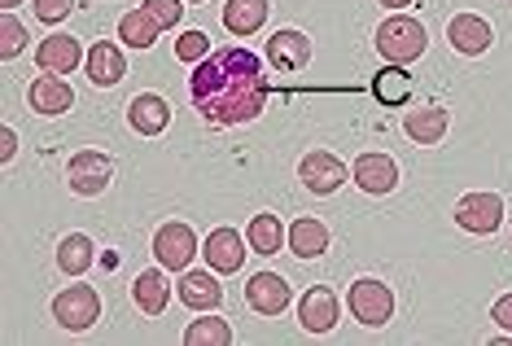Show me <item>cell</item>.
Returning <instances> with one entry per match:
<instances>
[{"mask_svg":"<svg viewBox=\"0 0 512 346\" xmlns=\"http://www.w3.org/2000/svg\"><path fill=\"white\" fill-rule=\"evenodd\" d=\"M110 180H114V163L101 149H79V154H71V163H66V184H71V193H79V198H101L110 189Z\"/></svg>","mask_w":512,"mask_h":346,"instance_id":"cell-4","label":"cell"},{"mask_svg":"<svg viewBox=\"0 0 512 346\" xmlns=\"http://www.w3.org/2000/svg\"><path fill=\"white\" fill-rule=\"evenodd\" d=\"M267 14H272L267 0H228L224 5V27L232 31V36H254V31L267 22Z\"/></svg>","mask_w":512,"mask_h":346,"instance_id":"cell-25","label":"cell"},{"mask_svg":"<svg viewBox=\"0 0 512 346\" xmlns=\"http://www.w3.org/2000/svg\"><path fill=\"white\" fill-rule=\"evenodd\" d=\"M14 154H18V132L14 128H0V163H9Z\"/></svg>","mask_w":512,"mask_h":346,"instance_id":"cell-34","label":"cell"},{"mask_svg":"<svg viewBox=\"0 0 512 346\" xmlns=\"http://www.w3.org/2000/svg\"><path fill=\"white\" fill-rule=\"evenodd\" d=\"M372 92L381 97V106H407V97H412V75H407L403 66H390V71H381L372 79Z\"/></svg>","mask_w":512,"mask_h":346,"instance_id":"cell-27","label":"cell"},{"mask_svg":"<svg viewBox=\"0 0 512 346\" xmlns=\"http://www.w3.org/2000/svg\"><path fill=\"white\" fill-rule=\"evenodd\" d=\"M451 128V114L442 110V106H421V110H407V119H403V132L412 136L416 145H438L442 136H447Z\"/></svg>","mask_w":512,"mask_h":346,"instance_id":"cell-20","label":"cell"},{"mask_svg":"<svg viewBox=\"0 0 512 346\" xmlns=\"http://www.w3.org/2000/svg\"><path fill=\"white\" fill-rule=\"evenodd\" d=\"M447 40H451V49L464 57H482L495 44V31L482 14H456L447 22Z\"/></svg>","mask_w":512,"mask_h":346,"instance_id":"cell-12","label":"cell"},{"mask_svg":"<svg viewBox=\"0 0 512 346\" xmlns=\"http://www.w3.org/2000/svg\"><path fill=\"white\" fill-rule=\"evenodd\" d=\"M193 5H206V0H193Z\"/></svg>","mask_w":512,"mask_h":346,"instance_id":"cell-37","label":"cell"},{"mask_svg":"<svg viewBox=\"0 0 512 346\" xmlns=\"http://www.w3.org/2000/svg\"><path fill=\"white\" fill-rule=\"evenodd\" d=\"M184 342H189V346H228L232 329H228V320L206 316V320H193V325L184 329Z\"/></svg>","mask_w":512,"mask_h":346,"instance_id":"cell-28","label":"cell"},{"mask_svg":"<svg viewBox=\"0 0 512 346\" xmlns=\"http://www.w3.org/2000/svg\"><path fill=\"white\" fill-rule=\"evenodd\" d=\"M27 101H31V110H36V114H49V119H53V114H66V110L75 106V92H71V84H66L62 75L44 71L36 84H31Z\"/></svg>","mask_w":512,"mask_h":346,"instance_id":"cell-17","label":"cell"},{"mask_svg":"<svg viewBox=\"0 0 512 346\" xmlns=\"http://www.w3.org/2000/svg\"><path fill=\"white\" fill-rule=\"evenodd\" d=\"M53 320L71 333H84L101 320V294L92 285H66L62 294L53 298Z\"/></svg>","mask_w":512,"mask_h":346,"instance_id":"cell-5","label":"cell"},{"mask_svg":"<svg viewBox=\"0 0 512 346\" xmlns=\"http://www.w3.org/2000/svg\"><path fill=\"white\" fill-rule=\"evenodd\" d=\"M289 250H294L298 259H320L324 250H329V228L311 215L294 219V224H289Z\"/></svg>","mask_w":512,"mask_h":346,"instance_id":"cell-24","label":"cell"},{"mask_svg":"<svg viewBox=\"0 0 512 346\" xmlns=\"http://www.w3.org/2000/svg\"><path fill=\"white\" fill-rule=\"evenodd\" d=\"M31 5H36V18H40V22H49V27H57V22L71 18L75 0H31Z\"/></svg>","mask_w":512,"mask_h":346,"instance_id":"cell-32","label":"cell"},{"mask_svg":"<svg viewBox=\"0 0 512 346\" xmlns=\"http://www.w3.org/2000/svg\"><path fill=\"white\" fill-rule=\"evenodd\" d=\"M267 84L263 57L250 49H211L189 75V97L202 123L211 128H237L254 123L267 106Z\"/></svg>","mask_w":512,"mask_h":346,"instance_id":"cell-1","label":"cell"},{"mask_svg":"<svg viewBox=\"0 0 512 346\" xmlns=\"http://www.w3.org/2000/svg\"><path fill=\"white\" fill-rule=\"evenodd\" d=\"M84 57L88 53L79 49L75 36H49V40H40V49H36V66L49 75H71Z\"/></svg>","mask_w":512,"mask_h":346,"instance_id":"cell-18","label":"cell"},{"mask_svg":"<svg viewBox=\"0 0 512 346\" xmlns=\"http://www.w3.org/2000/svg\"><path fill=\"white\" fill-rule=\"evenodd\" d=\"M289 298H294V290H289V281L276 272H254L246 285V303L259 311V316H281L289 307Z\"/></svg>","mask_w":512,"mask_h":346,"instance_id":"cell-14","label":"cell"},{"mask_svg":"<svg viewBox=\"0 0 512 346\" xmlns=\"http://www.w3.org/2000/svg\"><path fill=\"white\" fill-rule=\"evenodd\" d=\"M197 255V233L189 224H162L154 233V259L167 272H184Z\"/></svg>","mask_w":512,"mask_h":346,"instance_id":"cell-8","label":"cell"},{"mask_svg":"<svg viewBox=\"0 0 512 346\" xmlns=\"http://www.w3.org/2000/svg\"><path fill=\"white\" fill-rule=\"evenodd\" d=\"M145 9L162 22V31H167V27H180V18H184V0H145Z\"/></svg>","mask_w":512,"mask_h":346,"instance_id":"cell-31","label":"cell"},{"mask_svg":"<svg viewBox=\"0 0 512 346\" xmlns=\"http://www.w3.org/2000/svg\"><path fill=\"white\" fill-rule=\"evenodd\" d=\"M246 241L254 255H276L281 246H289V228L281 224V215H254L250 228H246Z\"/></svg>","mask_w":512,"mask_h":346,"instance_id":"cell-22","label":"cell"},{"mask_svg":"<svg viewBox=\"0 0 512 346\" xmlns=\"http://www.w3.org/2000/svg\"><path fill=\"white\" fill-rule=\"evenodd\" d=\"M346 307H351V316L359 325L381 329L394 316V294H390L386 281H377V276H359L351 285V294H346Z\"/></svg>","mask_w":512,"mask_h":346,"instance_id":"cell-3","label":"cell"},{"mask_svg":"<svg viewBox=\"0 0 512 346\" xmlns=\"http://www.w3.org/2000/svg\"><path fill=\"white\" fill-rule=\"evenodd\" d=\"M14 5H22V0H0V9H14Z\"/></svg>","mask_w":512,"mask_h":346,"instance_id":"cell-36","label":"cell"},{"mask_svg":"<svg viewBox=\"0 0 512 346\" xmlns=\"http://www.w3.org/2000/svg\"><path fill=\"white\" fill-rule=\"evenodd\" d=\"M298 180H302V189H311L316 198H329V193H337L346 184V163L337 154H329V149H311L298 163Z\"/></svg>","mask_w":512,"mask_h":346,"instance_id":"cell-7","label":"cell"},{"mask_svg":"<svg viewBox=\"0 0 512 346\" xmlns=\"http://www.w3.org/2000/svg\"><path fill=\"white\" fill-rule=\"evenodd\" d=\"M162 36V22L149 14V9H132V14H123L119 18V40L127 44V49H154Z\"/></svg>","mask_w":512,"mask_h":346,"instance_id":"cell-21","label":"cell"},{"mask_svg":"<svg viewBox=\"0 0 512 346\" xmlns=\"http://www.w3.org/2000/svg\"><path fill=\"white\" fill-rule=\"evenodd\" d=\"M132 298H136V307H141L145 316H162V307H167V298H171L167 272H162V268L141 272V276H136V285H132Z\"/></svg>","mask_w":512,"mask_h":346,"instance_id":"cell-23","label":"cell"},{"mask_svg":"<svg viewBox=\"0 0 512 346\" xmlns=\"http://www.w3.org/2000/svg\"><path fill=\"white\" fill-rule=\"evenodd\" d=\"M206 53H211V36H206V31H184V36L176 40V57L189 62V66H197Z\"/></svg>","mask_w":512,"mask_h":346,"instance_id":"cell-30","label":"cell"},{"mask_svg":"<svg viewBox=\"0 0 512 346\" xmlns=\"http://www.w3.org/2000/svg\"><path fill=\"white\" fill-rule=\"evenodd\" d=\"M250 241H241L237 228H215V233H206V263L219 272V276H232V272H241V263H246L250 255Z\"/></svg>","mask_w":512,"mask_h":346,"instance_id":"cell-13","label":"cell"},{"mask_svg":"<svg viewBox=\"0 0 512 346\" xmlns=\"http://www.w3.org/2000/svg\"><path fill=\"white\" fill-rule=\"evenodd\" d=\"M451 215H456V224L464 228V233L491 237V233H499V224H504V198H499V193H486V189L464 193Z\"/></svg>","mask_w":512,"mask_h":346,"instance_id":"cell-6","label":"cell"},{"mask_svg":"<svg viewBox=\"0 0 512 346\" xmlns=\"http://www.w3.org/2000/svg\"><path fill=\"white\" fill-rule=\"evenodd\" d=\"M176 294H180V303L189 307V311H215L219 303H224V285H219V276L215 268L211 272H184L180 276V285H176Z\"/></svg>","mask_w":512,"mask_h":346,"instance_id":"cell-16","label":"cell"},{"mask_svg":"<svg viewBox=\"0 0 512 346\" xmlns=\"http://www.w3.org/2000/svg\"><path fill=\"white\" fill-rule=\"evenodd\" d=\"M311 36H302V31L294 27H285V31H276L272 40H267V62L276 66V71H302V66H311Z\"/></svg>","mask_w":512,"mask_h":346,"instance_id":"cell-15","label":"cell"},{"mask_svg":"<svg viewBox=\"0 0 512 346\" xmlns=\"http://www.w3.org/2000/svg\"><path fill=\"white\" fill-rule=\"evenodd\" d=\"M22 49H27V27L5 9L0 14V57H18Z\"/></svg>","mask_w":512,"mask_h":346,"instance_id":"cell-29","label":"cell"},{"mask_svg":"<svg viewBox=\"0 0 512 346\" xmlns=\"http://www.w3.org/2000/svg\"><path fill=\"white\" fill-rule=\"evenodd\" d=\"M351 180L372 198H386V193L399 189V163L390 154H359L351 167Z\"/></svg>","mask_w":512,"mask_h":346,"instance_id":"cell-9","label":"cell"},{"mask_svg":"<svg viewBox=\"0 0 512 346\" xmlns=\"http://www.w3.org/2000/svg\"><path fill=\"white\" fill-rule=\"evenodd\" d=\"M377 5H386V9H403V5H412V0H377Z\"/></svg>","mask_w":512,"mask_h":346,"instance_id":"cell-35","label":"cell"},{"mask_svg":"<svg viewBox=\"0 0 512 346\" xmlns=\"http://www.w3.org/2000/svg\"><path fill=\"white\" fill-rule=\"evenodd\" d=\"M127 123H132L136 136H162L171 128V101L158 97V92H136L127 101Z\"/></svg>","mask_w":512,"mask_h":346,"instance_id":"cell-10","label":"cell"},{"mask_svg":"<svg viewBox=\"0 0 512 346\" xmlns=\"http://www.w3.org/2000/svg\"><path fill=\"white\" fill-rule=\"evenodd\" d=\"M84 66H88V79L97 88H114L119 79L127 75V62H123V49L119 44H110V40H97L88 49V57H84Z\"/></svg>","mask_w":512,"mask_h":346,"instance_id":"cell-19","label":"cell"},{"mask_svg":"<svg viewBox=\"0 0 512 346\" xmlns=\"http://www.w3.org/2000/svg\"><path fill=\"white\" fill-rule=\"evenodd\" d=\"M372 40H377V53L386 57L390 66H407V62H416V57L429 49V31L416 18H407V14L386 18Z\"/></svg>","mask_w":512,"mask_h":346,"instance_id":"cell-2","label":"cell"},{"mask_svg":"<svg viewBox=\"0 0 512 346\" xmlns=\"http://www.w3.org/2000/svg\"><path fill=\"white\" fill-rule=\"evenodd\" d=\"M491 320L504 333H512V294H504V298H495V307H491Z\"/></svg>","mask_w":512,"mask_h":346,"instance_id":"cell-33","label":"cell"},{"mask_svg":"<svg viewBox=\"0 0 512 346\" xmlns=\"http://www.w3.org/2000/svg\"><path fill=\"white\" fill-rule=\"evenodd\" d=\"M92 259H97V246H92L88 233H66L57 241V268L66 276H84L92 268Z\"/></svg>","mask_w":512,"mask_h":346,"instance_id":"cell-26","label":"cell"},{"mask_svg":"<svg viewBox=\"0 0 512 346\" xmlns=\"http://www.w3.org/2000/svg\"><path fill=\"white\" fill-rule=\"evenodd\" d=\"M337 316H342V303H337V294L329 290V285H311V290L302 294L298 325L307 333H329L337 325Z\"/></svg>","mask_w":512,"mask_h":346,"instance_id":"cell-11","label":"cell"}]
</instances>
